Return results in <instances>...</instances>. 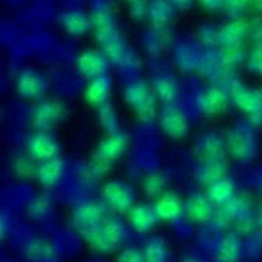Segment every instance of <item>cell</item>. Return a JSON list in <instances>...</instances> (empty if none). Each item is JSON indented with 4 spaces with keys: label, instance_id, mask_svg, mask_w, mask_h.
Listing matches in <instances>:
<instances>
[{
    "label": "cell",
    "instance_id": "obj_1",
    "mask_svg": "<svg viewBox=\"0 0 262 262\" xmlns=\"http://www.w3.org/2000/svg\"><path fill=\"white\" fill-rule=\"evenodd\" d=\"M94 41L98 49H101L112 62V67L121 73L136 74L142 68V57L139 52L131 47L121 26L103 27L94 30ZM137 77V76H134Z\"/></svg>",
    "mask_w": 262,
    "mask_h": 262
},
{
    "label": "cell",
    "instance_id": "obj_2",
    "mask_svg": "<svg viewBox=\"0 0 262 262\" xmlns=\"http://www.w3.org/2000/svg\"><path fill=\"white\" fill-rule=\"evenodd\" d=\"M122 100L139 121L149 122L158 115L157 97L149 81L143 79H130L122 88Z\"/></svg>",
    "mask_w": 262,
    "mask_h": 262
},
{
    "label": "cell",
    "instance_id": "obj_3",
    "mask_svg": "<svg viewBox=\"0 0 262 262\" xmlns=\"http://www.w3.org/2000/svg\"><path fill=\"white\" fill-rule=\"evenodd\" d=\"M226 152L239 163H250L259 152L256 128L249 121L236 122L225 136Z\"/></svg>",
    "mask_w": 262,
    "mask_h": 262
},
{
    "label": "cell",
    "instance_id": "obj_4",
    "mask_svg": "<svg viewBox=\"0 0 262 262\" xmlns=\"http://www.w3.org/2000/svg\"><path fill=\"white\" fill-rule=\"evenodd\" d=\"M127 149H128V137L124 131L105 134L104 137L97 143V146L92 152L94 169L101 172V175H103L119 160H122Z\"/></svg>",
    "mask_w": 262,
    "mask_h": 262
},
{
    "label": "cell",
    "instance_id": "obj_5",
    "mask_svg": "<svg viewBox=\"0 0 262 262\" xmlns=\"http://www.w3.org/2000/svg\"><path fill=\"white\" fill-rule=\"evenodd\" d=\"M231 104L239 110L247 121L255 127H262V89L244 84L241 80L236 81L229 91Z\"/></svg>",
    "mask_w": 262,
    "mask_h": 262
},
{
    "label": "cell",
    "instance_id": "obj_6",
    "mask_svg": "<svg viewBox=\"0 0 262 262\" xmlns=\"http://www.w3.org/2000/svg\"><path fill=\"white\" fill-rule=\"evenodd\" d=\"M136 198V188L119 178L107 181L101 188V202L107 210L115 214H128V211L137 204Z\"/></svg>",
    "mask_w": 262,
    "mask_h": 262
},
{
    "label": "cell",
    "instance_id": "obj_7",
    "mask_svg": "<svg viewBox=\"0 0 262 262\" xmlns=\"http://www.w3.org/2000/svg\"><path fill=\"white\" fill-rule=\"evenodd\" d=\"M50 89L49 77L36 67H25L15 77V91L26 101H41Z\"/></svg>",
    "mask_w": 262,
    "mask_h": 262
},
{
    "label": "cell",
    "instance_id": "obj_8",
    "mask_svg": "<svg viewBox=\"0 0 262 262\" xmlns=\"http://www.w3.org/2000/svg\"><path fill=\"white\" fill-rule=\"evenodd\" d=\"M170 52H172L173 63L180 70H183L184 73L199 71L204 56V46L198 41L194 35L173 39L170 46Z\"/></svg>",
    "mask_w": 262,
    "mask_h": 262
},
{
    "label": "cell",
    "instance_id": "obj_9",
    "mask_svg": "<svg viewBox=\"0 0 262 262\" xmlns=\"http://www.w3.org/2000/svg\"><path fill=\"white\" fill-rule=\"evenodd\" d=\"M57 23L71 38H83L94 32V17L84 8H63L57 14Z\"/></svg>",
    "mask_w": 262,
    "mask_h": 262
},
{
    "label": "cell",
    "instance_id": "obj_10",
    "mask_svg": "<svg viewBox=\"0 0 262 262\" xmlns=\"http://www.w3.org/2000/svg\"><path fill=\"white\" fill-rule=\"evenodd\" d=\"M65 119V105L56 98H44L38 101L30 115L33 130L52 131Z\"/></svg>",
    "mask_w": 262,
    "mask_h": 262
},
{
    "label": "cell",
    "instance_id": "obj_11",
    "mask_svg": "<svg viewBox=\"0 0 262 262\" xmlns=\"http://www.w3.org/2000/svg\"><path fill=\"white\" fill-rule=\"evenodd\" d=\"M158 125L161 131L172 140H183L188 136L190 124L181 107L177 103L173 104H163L157 115Z\"/></svg>",
    "mask_w": 262,
    "mask_h": 262
},
{
    "label": "cell",
    "instance_id": "obj_12",
    "mask_svg": "<svg viewBox=\"0 0 262 262\" xmlns=\"http://www.w3.org/2000/svg\"><path fill=\"white\" fill-rule=\"evenodd\" d=\"M76 68L77 73L84 80H92L104 76L110 73L112 62L105 56L104 52L98 47H89L84 49L77 54L76 59Z\"/></svg>",
    "mask_w": 262,
    "mask_h": 262
},
{
    "label": "cell",
    "instance_id": "obj_13",
    "mask_svg": "<svg viewBox=\"0 0 262 262\" xmlns=\"http://www.w3.org/2000/svg\"><path fill=\"white\" fill-rule=\"evenodd\" d=\"M225 217L228 219L229 225L236 226L238 231H246L249 232L256 222V212L253 208V202L244 196V194H236L235 198L226 204L225 207L220 208Z\"/></svg>",
    "mask_w": 262,
    "mask_h": 262
},
{
    "label": "cell",
    "instance_id": "obj_14",
    "mask_svg": "<svg viewBox=\"0 0 262 262\" xmlns=\"http://www.w3.org/2000/svg\"><path fill=\"white\" fill-rule=\"evenodd\" d=\"M26 152L38 163L60 157V143L53 131L33 130L26 139Z\"/></svg>",
    "mask_w": 262,
    "mask_h": 262
},
{
    "label": "cell",
    "instance_id": "obj_15",
    "mask_svg": "<svg viewBox=\"0 0 262 262\" xmlns=\"http://www.w3.org/2000/svg\"><path fill=\"white\" fill-rule=\"evenodd\" d=\"M107 211L103 202H81L71 212V223L80 234H84L104 222Z\"/></svg>",
    "mask_w": 262,
    "mask_h": 262
},
{
    "label": "cell",
    "instance_id": "obj_16",
    "mask_svg": "<svg viewBox=\"0 0 262 262\" xmlns=\"http://www.w3.org/2000/svg\"><path fill=\"white\" fill-rule=\"evenodd\" d=\"M231 104L229 92L217 84L205 88L198 97V110L205 116H219Z\"/></svg>",
    "mask_w": 262,
    "mask_h": 262
},
{
    "label": "cell",
    "instance_id": "obj_17",
    "mask_svg": "<svg viewBox=\"0 0 262 262\" xmlns=\"http://www.w3.org/2000/svg\"><path fill=\"white\" fill-rule=\"evenodd\" d=\"M127 220L130 223L131 229L137 234H149L152 232L157 225L161 222L158 215L156 205L148 202H139L136 204L127 214Z\"/></svg>",
    "mask_w": 262,
    "mask_h": 262
},
{
    "label": "cell",
    "instance_id": "obj_18",
    "mask_svg": "<svg viewBox=\"0 0 262 262\" xmlns=\"http://www.w3.org/2000/svg\"><path fill=\"white\" fill-rule=\"evenodd\" d=\"M172 42H173V36L170 29H161L151 25L143 29L139 38L140 49L151 57H160L161 53L172 46Z\"/></svg>",
    "mask_w": 262,
    "mask_h": 262
},
{
    "label": "cell",
    "instance_id": "obj_19",
    "mask_svg": "<svg viewBox=\"0 0 262 262\" xmlns=\"http://www.w3.org/2000/svg\"><path fill=\"white\" fill-rule=\"evenodd\" d=\"M249 29H250V20L247 18L228 20L226 23L220 25L219 47L231 49V47L246 46L249 42Z\"/></svg>",
    "mask_w": 262,
    "mask_h": 262
},
{
    "label": "cell",
    "instance_id": "obj_20",
    "mask_svg": "<svg viewBox=\"0 0 262 262\" xmlns=\"http://www.w3.org/2000/svg\"><path fill=\"white\" fill-rule=\"evenodd\" d=\"M194 154L199 160L226 158V140L215 131H205L199 134L193 145Z\"/></svg>",
    "mask_w": 262,
    "mask_h": 262
},
{
    "label": "cell",
    "instance_id": "obj_21",
    "mask_svg": "<svg viewBox=\"0 0 262 262\" xmlns=\"http://www.w3.org/2000/svg\"><path fill=\"white\" fill-rule=\"evenodd\" d=\"M67 175V161L62 157L39 161L35 170V181L42 188H54L56 185L62 183Z\"/></svg>",
    "mask_w": 262,
    "mask_h": 262
},
{
    "label": "cell",
    "instance_id": "obj_22",
    "mask_svg": "<svg viewBox=\"0 0 262 262\" xmlns=\"http://www.w3.org/2000/svg\"><path fill=\"white\" fill-rule=\"evenodd\" d=\"M212 262H239L246 256V243L239 232H228L220 238Z\"/></svg>",
    "mask_w": 262,
    "mask_h": 262
},
{
    "label": "cell",
    "instance_id": "obj_23",
    "mask_svg": "<svg viewBox=\"0 0 262 262\" xmlns=\"http://www.w3.org/2000/svg\"><path fill=\"white\" fill-rule=\"evenodd\" d=\"M217 207L208 199L205 193H191L185 199V217L193 223H210Z\"/></svg>",
    "mask_w": 262,
    "mask_h": 262
},
{
    "label": "cell",
    "instance_id": "obj_24",
    "mask_svg": "<svg viewBox=\"0 0 262 262\" xmlns=\"http://www.w3.org/2000/svg\"><path fill=\"white\" fill-rule=\"evenodd\" d=\"M154 205L161 222L173 223L185 215V199L173 190H166L158 199H156Z\"/></svg>",
    "mask_w": 262,
    "mask_h": 262
},
{
    "label": "cell",
    "instance_id": "obj_25",
    "mask_svg": "<svg viewBox=\"0 0 262 262\" xmlns=\"http://www.w3.org/2000/svg\"><path fill=\"white\" fill-rule=\"evenodd\" d=\"M113 83L115 81H113V77L110 73L100 76L97 79L89 80L84 88V92H83L84 101L95 108L108 103L110 97L113 94Z\"/></svg>",
    "mask_w": 262,
    "mask_h": 262
},
{
    "label": "cell",
    "instance_id": "obj_26",
    "mask_svg": "<svg viewBox=\"0 0 262 262\" xmlns=\"http://www.w3.org/2000/svg\"><path fill=\"white\" fill-rule=\"evenodd\" d=\"M193 177L204 187H208L212 183L228 177V163L226 158H211L199 160L193 169Z\"/></svg>",
    "mask_w": 262,
    "mask_h": 262
},
{
    "label": "cell",
    "instance_id": "obj_27",
    "mask_svg": "<svg viewBox=\"0 0 262 262\" xmlns=\"http://www.w3.org/2000/svg\"><path fill=\"white\" fill-rule=\"evenodd\" d=\"M152 91L163 104H173L180 95V81L170 71H161L151 80Z\"/></svg>",
    "mask_w": 262,
    "mask_h": 262
},
{
    "label": "cell",
    "instance_id": "obj_28",
    "mask_svg": "<svg viewBox=\"0 0 262 262\" xmlns=\"http://www.w3.org/2000/svg\"><path fill=\"white\" fill-rule=\"evenodd\" d=\"M178 12L169 0H148V23L151 26L170 29L177 20Z\"/></svg>",
    "mask_w": 262,
    "mask_h": 262
},
{
    "label": "cell",
    "instance_id": "obj_29",
    "mask_svg": "<svg viewBox=\"0 0 262 262\" xmlns=\"http://www.w3.org/2000/svg\"><path fill=\"white\" fill-rule=\"evenodd\" d=\"M103 226H104L107 234L112 238V241L116 244L118 249L125 247L127 243L130 241L131 234L134 232L131 229L128 220H125L121 214H115V212L107 214V217L103 222Z\"/></svg>",
    "mask_w": 262,
    "mask_h": 262
},
{
    "label": "cell",
    "instance_id": "obj_30",
    "mask_svg": "<svg viewBox=\"0 0 262 262\" xmlns=\"http://www.w3.org/2000/svg\"><path fill=\"white\" fill-rule=\"evenodd\" d=\"M205 194L208 196L214 207L222 208L226 204H229L236 196V188L234 181L229 177H225L208 187H205Z\"/></svg>",
    "mask_w": 262,
    "mask_h": 262
},
{
    "label": "cell",
    "instance_id": "obj_31",
    "mask_svg": "<svg viewBox=\"0 0 262 262\" xmlns=\"http://www.w3.org/2000/svg\"><path fill=\"white\" fill-rule=\"evenodd\" d=\"M143 255L146 262H170L172 252L164 236L152 235L143 246Z\"/></svg>",
    "mask_w": 262,
    "mask_h": 262
},
{
    "label": "cell",
    "instance_id": "obj_32",
    "mask_svg": "<svg viewBox=\"0 0 262 262\" xmlns=\"http://www.w3.org/2000/svg\"><path fill=\"white\" fill-rule=\"evenodd\" d=\"M81 235L84 238L86 244L89 246V249L97 252V253H112L118 249L116 244L112 241V238L107 234L103 223L100 226L81 234Z\"/></svg>",
    "mask_w": 262,
    "mask_h": 262
},
{
    "label": "cell",
    "instance_id": "obj_33",
    "mask_svg": "<svg viewBox=\"0 0 262 262\" xmlns=\"http://www.w3.org/2000/svg\"><path fill=\"white\" fill-rule=\"evenodd\" d=\"M53 255L54 246L46 238H30L25 246V256L32 262H49Z\"/></svg>",
    "mask_w": 262,
    "mask_h": 262
},
{
    "label": "cell",
    "instance_id": "obj_34",
    "mask_svg": "<svg viewBox=\"0 0 262 262\" xmlns=\"http://www.w3.org/2000/svg\"><path fill=\"white\" fill-rule=\"evenodd\" d=\"M97 118H98V124H100L101 130L104 131L105 134H113V133L122 131L119 113H118L113 103L108 101L101 107H98L97 108Z\"/></svg>",
    "mask_w": 262,
    "mask_h": 262
},
{
    "label": "cell",
    "instance_id": "obj_35",
    "mask_svg": "<svg viewBox=\"0 0 262 262\" xmlns=\"http://www.w3.org/2000/svg\"><path fill=\"white\" fill-rule=\"evenodd\" d=\"M142 191L149 199H158L167 187V178L161 172H151L142 178Z\"/></svg>",
    "mask_w": 262,
    "mask_h": 262
},
{
    "label": "cell",
    "instance_id": "obj_36",
    "mask_svg": "<svg viewBox=\"0 0 262 262\" xmlns=\"http://www.w3.org/2000/svg\"><path fill=\"white\" fill-rule=\"evenodd\" d=\"M247 56H249V50L246 49V46L231 47V49H220V63L223 68L235 71L238 67L246 65Z\"/></svg>",
    "mask_w": 262,
    "mask_h": 262
},
{
    "label": "cell",
    "instance_id": "obj_37",
    "mask_svg": "<svg viewBox=\"0 0 262 262\" xmlns=\"http://www.w3.org/2000/svg\"><path fill=\"white\" fill-rule=\"evenodd\" d=\"M219 30L220 25L212 21H202L196 27L194 36L204 47H219Z\"/></svg>",
    "mask_w": 262,
    "mask_h": 262
},
{
    "label": "cell",
    "instance_id": "obj_38",
    "mask_svg": "<svg viewBox=\"0 0 262 262\" xmlns=\"http://www.w3.org/2000/svg\"><path fill=\"white\" fill-rule=\"evenodd\" d=\"M253 8V0H226L225 15L228 20H239L246 18L250 9Z\"/></svg>",
    "mask_w": 262,
    "mask_h": 262
},
{
    "label": "cell",
    "instance_id": "obj_39",
    "mask_svg": "<svg viewBox=\"0 0 262 262\" xmlns=\"http://www.w3.org/2000/svg\"><path fill=\"white\" fill-rule=\"evenodd\" d=\"M36 164H38V161L30 157L27 152L14 158V161H12V167H14L15 173L23 177V178H33L35 177Z\"/></svg>",
    "mask_w": 262,
    "mask_h": 262
},
{
    "label": "cell",
    "instance_id": "obj_40",
    "mask_svg": "<svg viewBox=\"0 0 262 262\" xmlns=\"http://www.w3.org/2000/svg\"><path fill=\"white\" fill-rule=\"evenodd\" d=\"M246 71L255 77L262 79V47H252L246 60Z\"/></svg>",
    "mask_w": 262,
    "mask_h": 262
},
{
    "label": "cell",
    "instance_id": "obj_41",
    "mask_svg": "<svg viewBox=\"0 0 262 262\" xmlns=\"http://www.w3.org/2000/svg\"><path fill=\"white\" fill-rule=\"evenodd\" d=\"M127 14L130 20L142 23L148 20V0H131L127 2Z\"/></svg>",
    "mask_w": 262,
    "mask_h": 262
},
{
    "label": "cell",
    "instance_id": "obj_42",
    "mask_svg": "<svg viewBox=\"0 0 262 262\" xmlns=\"http://www.w3.org/2000/svg\"><path fill=\"white\" fill-rule=\"evenodd\" d=\"M50 201L46 198V196H38L35 201L30 202L27 212L30 214V217L33 219H38V220H42L47 217V214L50 212Z\"/></svg>",
    "mask_w": 262,
    "mask_h": 262
},
{
    "label": "cell",
    "instance_id": "obj_43",
    "mask_svg": "<svg viewBox=\"0 0 262 262\" xmlns=\"http://www.w3.org/2000/svg\"><path fill=\"white\" fill-rule=\"evenodd\" d=\"M116 262H146V259L142 249L136 246H125L118 252Z\"/></svg>",
    "mask_w": 262,
    "mask_h": 262
},
{
    "label": "cell",
    "instance_id": "obj_44",
    "mask_svg": "<svg viewBox=\"0 0 262 262\" xmlns=\"http://www.w3.org/2000/svg\"><path fill=\"white\" fill-rule=\"evenodd\" d=\"M249 42L252 47H262V14H258L250 20Z\"/></svg>",
    "mask_w": 262,
    "mask_h": 262
},
{
    "label": "cell",
    "instance_id": "obj_45",
    "mask_svg": "<svg viewBox=\"0 0 262 262\" xmlns=\"http://www.w3.org/2000/svg\"><path fill=\"white\" fill-rule=\"evenodd\" d=\"M88 11L94 14H101V12H113L116 0H88Z\"/></svg>",
    "mask_w": 262,
    "mask_h": 262
},
{
    "label": "cell",
    "instance_id": "obj_46",
    "mask_svg": "<svg viewBox=\"0 0 262 262\" xmlns=\"http://www.w3.org/2000/svg\"><path fill=\"white\" fill-rule=\"evenodd\" d=\"M196 5L207 14H220L225 12L226 0H196Z\"/></svg>",
    "mask_w": 262,
    "mask_h": 262
},
{
    "label": "cell",
    "instance_id": "obj_47",
    "mask_svg": "<svg viewBox=\"0 0 262 262\" xmlns=\"http://www.w3.org/2000/svg\"><path fill=\"white\" fill-rule=\"evenodd\" d=\"M169 3L177 9L178 14L190 12L196 6V0H169Z\"/></svg>",
    "mask_w": 262,
    "mask_h": 262
},
{
    "label": "cell",
    "instance_id": "obj_48",
    "mask_svg": "<svg viewBox=\"0 0 262 262\" xmlns=\"http://www.w3.org/2000/svg\"><path fill=\"white\" fill-rule=\"evenodd\" d=\"M183 262H210L205 256L202 255H196V253H191V255H187L183 259Z\"/></svg>",
    "mask_w": 262,
    "mask_h": 262
},
{
    "label": "cell",
    "instance_id": "obj_49",
    "mask_svg": "<svg viewBox=\"0 0 262 262\" xmlns=\"http://www.w3.org/2000/svg\"><path fill=\"white\" fill-rule=\"evenodd\" d=\"M253 9L258 14H262V0H253Z\"/></svg>",
    "mask_w": 262,
    "mask_h": 262
},
{
    "label": "cell",
    "instance_id": "obj_50",
    "mask_svg": "<svg viewBox=\"0 0 262 262\" xmlns=\"http://www.w3.org/2000/svg\"><path fill=\"white\" fill-rule=\"evenodd\" d=\"M256 223L259 225V228L262 229V204L261 207L258 208V212H256Z\"/></svg>",
    "mask_w": 262,
    "mask_h": 262
},
{
    "label": "cell",
    "instance_id": "obj_51",
    "mask_svg": "<svg viewBox=\"0 0 262 262\" xmlns=\"http://www.w3.org/2000/svg\"><path fill=\"white\" fill-rule=\"evenodd\" d=\"M125 2H131V0H125Z\"/></svg>",
    "mask_w": 262,
    "mask_h": 262
}]
</instances>
